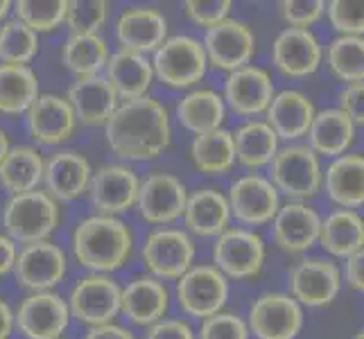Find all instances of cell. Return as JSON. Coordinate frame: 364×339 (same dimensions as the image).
I'll return each instance as SVG.
<instances>
[{
    "instance_id": "3957f363",
    "label": "cell",
    "mask_w": 364,
    "mask_h": 339,
    "mask_svg": "<svg viewBox=\"0 0 364 339\" xmlns=\"http://www.w3.org/2000/svg\"><path fill=\"white\" fill-rule=\"evenodd\" d=\"M59 224V206L46 190L11 195L3 208L5 235L14 242L34 244L55 233Z\"/></svg>"
},
{
    "instance_id": "4dcf8cb0",
    "label": "cell",
    "mask_w": 364,
    "mask_h": 339,
    "mask_svg": "<svg viewBox=\"0 0 364 339\" xmlns=\"http://www.w3.org/2000/svg\"><path fill=\"white\" fill-rule=\"evenodd\" d=\"M355 138V124L348 120V116L340 109H323L317 111L315 120L310 124L308 131V141H310V149L317 156H331L337 158L346 154V149L350 147Z\"/></svg>"
},
{
    "instance_id": "f35d334b",
    "label": "cell",
    "mask_w": 364,
    "mask_h": 339,
    "mask_svg": "<svg viewBox=\"0 0 364 339\" xmlns=\"http://www.w3.org/2000/svg\"><path fill=\"white\" fill-rule=\"evenodd\" d=\"M39 53V34L18 18H7L0 25V64L28 66Z\"/></svg>"
},
{
    "instance_id": "11a10c76",
    "label": "cell",
    "mask_w": 364,
    "mask_h": 339,
    "mask_svg": "<svg viewBox=\"0 0 364 339\" xmlns=\"http://www.w3.org/2000/svg\"><path fill=\"white\" fill-rule=\"evenodd\" d=\"M353 339H364V328L360 330V333H355V337Z\"/></svg>"
},
{
    "instance_id": "74e56055",
    "label": "cell",
    "mask_w": 364,
    "mask_h": 339,
    "mask_svg": "<svg viewBox=\"0 0 364 339\" xmlns=\"http://www.w3.org/2000/svg\"><path fill=\"white\" fill-rule=\"evenodd\" d=\"M326 61L337 80L364 82V36H337L326 50Z\"/></svg>"
},
{
    "instance_id": "ba28073f",
    "label": "cell",
    "mask_w": 364,
    "mask_h": 339,
    "mask_svg": "<svg viewBox=\"0 0 364 339\" xmlns=\"http://www.w3.org/2000/svg\"><path fill=\"white\" fill-rule=\"evenodd\" d=\"M66 303L70 317L86 323L89 328L114 323L120 312V287L105 274H89L73 287Z\"/></svg>"
},
{
    "instance_id": "816d5d0a",
    "label": "cell",
    "mask_w": 364,
    "mask_h": 339,
    "mask_svg": "<svg viewBox=\"0 0 364 339\" xmlns=\"http://www.w3.org/2000/svg\"><path fill=\"white\" fill-rule=\"evenodd\" d=\"M14 330V312L0 298V339H7Z\"/></svg>"
},
{
    "instance_id": "ffe728a7",
    "label": "cell",
    "mask_w": 364,
    "mask_h": 339,
    "mask_svg": "<svg viewBox=\"0 0 364 339\" xmlns=\"http://www.w3.org/2000/svg\"><path fill=\"white\" fill-rule=\"evenodd\" d=\"M323 50L310 30L285 28L272 45V61L285 77H308L321 66Z\"/></svg>"
},
{
    "instance_id": "30bf717a",
    "label": "cell",
    "mask_w": 364,
    "mask_h": 339,
    "mask_svg": "<svg viewBox=\"0 0 364 339\" xmlns=\"http://www.w3.org/2000/svg\"><path fill=\"white\" fill-rule=\"evenodd\" d=\"M342 287V271L328 258H301L290 269V296L304 308L333 303Z\"/></svg>"
},
{
    "instance_id": "836d02e7",
    "label": "cell",
    "mask_w": 364,
    "mask_h": 339,
    "mask_svg": "<svg viewBox=\"0 0 364 339\" xmlns=\"http://www.w3.org/2000/svg\"><path fill=\"white\" fill-rule=\"evenodd\" d=\"M233 147H235V161L245 168H262L269 166L272 158L279 152V136L267 122L249 120L240 129L233 134Z\"/></svg>"
},
{
    "instance_id": "e575fe53",
    "label": "cell",
    "mask_w": 364,
    "mask_h": 339,
    "mask_svg": "<svg viewBox=\"0 0 364 339\" xmlns=\"http://www.w3.org/2000/svg\"><path fill=\"white\" fill-rule=\"evenodd\" d=\"M39 95V80L30 66L0 64V113H28Z\"/></svg>"
},
{
    "instance_id": "603a6c76",
    "label": "cell",
    "mask_w": 364,
    "mask_h": 339,
    "mask_svg": "<svg viewBox=\"0 0 364 339\" xmlns=\"http://www.w3.org/2000/svg\"><path fill=\"white\" fill-rule=\"evenodd\" d=\"M91 166L82 154L73 149L55 152L43 166V183L46 193L57 202H73L89 190L91 183Z\"/></svg>"
},
{
    "instance_id": "d6a6232c",
    "label": "cell",
    "mask_w": 364,
    "mask_h": 339,
    "mask_svg": "<svg viewBox=\"0 0 364 339\" xmlns=\"http://www.w3.org/2000/svg\"><path fill=\"white\" fill-rule=\"evenodd\" d=\"M224 97L210 89H197L186 93L177 104V118L188 131L195 136L215 131L224 120Z\"/></svg>"
},
{
    "instance_id": "9c48e42d",
    "label": "cell",
    "mask_w": 364,
    "mask_h": 339,
    "mask_svg": "<svg viewBox=\"0 0 364 339\" xmlns=\"http://www.w3.org/2000/svg\"><path fill=\"white\" fill-rule=\"evenodd\" d=\"M247 325L256 339H294L304 328V308L290 294H260L249 310Z\"/></svg>"
},
{
    "instance_id": "5b68a950",
    "label": "cell",
    "mask_w": 364,
    "mask_h": 339,
    "mask_svg": "<svg viewBox=\"0 0 364 339\" xmlns=\"http://www.w3.org/2000/svg\"><path fill=\"white\" fill-rule=\"evenodd\" d=\"M154 75L172 89H188L195 86L206 75L208 61L204 45L193 36H170L166 39L152 59Z\"/></svg>"
},
{
    "instance_id": "8d00e7d4",
    "label": "cell",
    "mask_w": 364,
    "mask_h": 339,
    "mask_svg": "<svg viewBox=\"0 0 364 339\" xmlns=\"http://www.w3.org/2000/svg\"><path fill=\"white\" fill-rule=\"evenodd\" d=\"M191 158L195 168L204 174H227L235 166L233 134L227 129L206 131L193 138Z\"/></svg>"
},
{
    "instance_id": "ee69618b",
    "label": "cell",
    "mask_w": 364,
    "mask_h": 339,
    "mask_svg": "<svg viewBox=\"0 0 364 339\" xmlns=\"http://www.w3.org/2000/svg\"><path fill=\"white\" fill-rule=\"evenodd\" d=\"M279 7L283 21L294 30H310L326 14L321 0H283Z\"/></svg>"
},
{
    "instance_id": "bcb514c9",
    "label": "cell",
    "mask_w": 364,
    "mask_h": 339,
    "mask_svg": "<svg viewBox=\"0 0 364 339\" xmlns=\"http://www.w3.org/2000/svg\"><path fill=\"white\" fill-rule=\"evenodd\" d=\"M340 109L353 124H364V82L346 84L340 93Z\"/></svg>"
},
{
    "instance_id": "f5cc1de1",
    "label": "cell",
    "mask_w": 364,
    "mask_h": 339,
    "mask_svg": "<svg viewBox=\"0 0 364 339\" xmlns=\"http://www.w3.org/2000/svg\"><path fill=\"white\" fill-rule=\"evenodd\" d=\"M7 152H9V138H7V134L3 129H0V163H3Z\"/></svg>"
},
{
    "instance_id": "1f68e13d",
    "label": "cell",
    "mask_w": 364,
    "mask_h": 339,
    "mask_svg": "<svg viewBox=\"0 0 364 339\" xmlns=\"http://www.w3.org/2000/svg\"><path fill=\"white\" fill-rule=\"evenodd\" d=\"M46 161L30 145L9 147L7 156L0 163V185L9 195H23L36 190V185L43 181Z\"/></svg>"
},
{
    "instance_id": "5bb4252c",
    "label": "cell",
    "mask_w": 364,
    "mask_h": 339,
    "mask_svg": "<svg viewBox=\"0 0 364 339\" xmlns=\"http://www.w3.org/2000/svg\"><path fill=\"white\" fill-rule=\"evenodd\" d=\"M202 45L208 64L227 72L249 66V61L256 55L254 32L247 23L235 18H227L215 28L206 30Z\"/></svg>"
},
{
    "instance_id": "f6af8a7d",
    "label": "cell",
    "mask_w": 364,
    "mask_h": 339,
    "mask_svg": "<svg viewBox=\"0 0 364 339\" xmlns=\"http://www.w3.org/2000/svg\"><path fill=\"white\" fill-rule=\"evenodd\" d=\"M231 0H188L186 14L199 28H215L222 21H227L231 14Z\"/></svg>"
},
{
    "instance_id": "d6986e66",
    "label": "cell",
    "mask_w": 364,
    "mask_h": 339,
    "mask_svg": "<svg viewBox=\"0 0 364 339\" xmlns=\"http://www.w3.org/2000/svg\"><path fill=\"white\" fill-rule=\"evenodd\" d=\"M321 217L306 202H287L272 220L274 242L285 254H304L319 242Z\"/></svg>"
},
{
    "instance_id": "f546056e",
    "label": "cell",
    "mask_w": 364,
    "mask_h": 339,
    "mask_svg": "<svg viewBox=\"0 0 364 339\" xmlns=\"http://www.w3.org/2000/svg\"><path fill=\"white\" fill-rule=\"evenodd\" d=\"M319 244L335 258H350L364 247V217L355 210L337 208L321 220Z\"/></svg>"
},
{
    "instance_id": "7dc6e473",
    "label": "cell",
    "mask_w": 364,
    "mask_h": 339,
    "mask_svg": "<svg viewBox=\"0 0 364 339\" xmlns=\"http://www.w3.org/2000/svg\"><path fill=\"white\" fill-rule=\"evenodd\" d=\"M145 339H197V335L181 319H161L149 325Z\"/></svg>"
},
{
    "instance_id": "f1b7e54d",
    "label": "cell",
    "mask_w": 364,
    "mask_h": 339,
    "mask_svg": "<svg viewBox=\"0 0 364 339\" xmlns=\"http://www.w3.org/2000/svg\"><path fill=\"white\" fill-rule=\"evenodd\" d=\"M181 217L191 233L210 237L227 231L231 220V208L227 197L220 190H215V188H199L197 193L188 195Z\"/></svg>"
},
{
    "instance_id": "7402d4cb",
    "label": "cell",
    "mask_w": 364,
    "mask_h": 339,
    "mask_svg": "<svg viewBox=\"0 0 364 339\" xmlns=\"http://www.w3.org/2000/svg\"><path fill=\"white\" fill-rule=\"evenodd\" d=\"M116 36L122 45L120 50L147 57L168 39V21L154 7H129L116 23Z\"/></svg>"
},
{
    "instance_id": "f907efd6",
    "label": "cell",
    "mask_w": 364,
    "mask_h": 339,
    "mask_svg": "<svg viewBox=\"0 0 364 339\" xmlns=\"http://www.w3.org/2000/svg\"><path fill=\"white\" fill-rule=\"evenodd\" d=\"M16 256H18L16 242L0 233V276H5V274H9L11 269H14Z\"/></svg>"
},
{
    "instance_id": "7a4b0ae2",
    "label": "cell",
    "mask_w": 364,
    "mask_h": 339,
    "mask_svg": "<svg viewBox=\"0 0 364 339\" xmlns=\"http://www.w3.org/2000/svg\"><path fill=\"white\" fill-rule=\"evenodd\" d=\"M132 231L120 217L91 215L73 231V254L82 267L93 274L120 269L132 256Z\"/></svg>"
},
{
    "instance_id": "ab89813d",
    "label": "cell",
    "mask_w": 364,
    "mask_h": 339,
    "mask_svg": "<svg viewBox=\"0 0 364 339\" xmlns=\"http://www.w3.org/2000/svg\"><path fill=\"white\" fill-rule=\"evenodd\" d=\"M21 23H25L32 32H50L66 21L68 0H18L11 5Z\"/></svg>"
},
{
    "instance_id": "44dd1931",
    "label": "cell",
    "mask_w": 364,
    "mask_h": 339,
    "mask_svg": "<svg viewBox=\"0 0 364 339\" xmlns=\"http://www.w3.org/2000/svg\"><path fill=\"white\" fill-rule=\"evenodd\" d=\"M77 118L66 97L43 93L28 109V131L41 145H61L75 134Z\"/></svg>"
},
{
    "instance_id": "277c9868",
    "label": "cell",
    "mask_w": 364,
    "mask_h": 339,
    "mask_svg": "<svg viewBox=\"0 0 364 339\" xmlns=\"http://www.w3.org/2000/svg\"><path fill=\"white\" fill-rule=\"evenodd\" d=\"M269 181L290 202H304L321 190L323 170L308 145H285L269 163Z\"/></svg>"
},
{
    "instance_id": "6da1fadb",
    "label": "cell",
    "mask_w": 364,
    "mask_h": 339,
    "mask_svg": "<svg viewBox=\"0 0 364 339\" xmlns=\"http://www.w3.org/2000/svg\"><path fill=\"white\" fill-rule=\"evenodd\" d=\"M105 129L111 152L127 161H152L172 141L168 109L152 97L118 104Z\"/></svg>"
},
{
    "instance_id": "d4e9b609",
    "label": "cell",
    "mask_w": 364,
    "mask_h": 339,
    "mask_svg": "<svg viewBox=\"0 0 364 339\" xmlns=\"http://www.w3.org/2000/svg\"><path fill=\"white\" fill-rule=\"evenodd\" d=\"M267 124L279 136V141H296L301 136H308L310 124L317 116V109L312 99L294 89H285L276 93L272 104L267 107Z\"/></svg>"
},
{
    "instance_id": "d590c367",
    "label": "cell",
    "mask_w": 364,
    "mask_h": 339,
    "mask_svg": "<svg viewBox=\"0 0 364 339\" xmlns=\"http://www.w3.org/2000/svg\"><path fill=\"white\" fill-rule=\"evenodd\" d=\"M109 57V45L100 34H70V39L61 50V61H64L66 70H70L77 80L100 75Z\"/></svg>"
},
{
    "instance_id": "b9f144b4",
    "label": "cell",
    "mask_w": 364,
    "mask_h": 339,
    "mask_svg": "<svg viewBox=\"0 0 364 339\" xmlns=\"http://www.w3.org/2000/svg\"><path fill=\"white\" fill-rule=\"evenodd\" d=\"M326 16L340 36H364V0H333Z\"/></svg>"
},
{
    "instance_id": "db71d44e",
    "label": "cell",
    "mask_w": 364,
    "mask_h": 339,
    "mask_svg": "<svg viewBox=\"0 0 364 339\" xmlns=\"http://www.w3.org/2000/svg\"><path fill=\"white\" fill-rule=\"evenodd\" d=\"M9 11H11V3H7V0H0V25L7 21Z\"/></svg>"
},
{
    "instance_id": "4316f807",
    "label": "cell",
    "mask_w": 364,
    "mask_h": 339,
    "mask_svg": "<svg viewBox=\"0 0 364 339\" xmlns=\"http://www.w3.org/2000/svg\"><path fill=\"white\" fill-rule=\"evenodd\" d=\"M105 77L114 86L118 99L132 102V99L145 97L154 77V68H152V61L145 55H136V53H129V50H118V53H114L107 61Z\"/></svg>"
},
{
    "instance_id": "7bdbcfd3",
    "label": "cell",
    "mask_w": 364,
    "mask_h": 339,
    "mask_svg": "<svg viewBox=\"0 0 364 339\" xmlns=\"http://www.w3.org/2000/svg\"><path fill=\"white\" fill-rule=\"evenodd\" d=\"M247 321L235 312H215L202 319L197 339H249Z\"/></svg>"
},
{
    "instance_id": "4fadbf2b",
    "label": "cell",
    "mask_w": 364,
    "mask_h": 339,
    "mask_svg": "<svg viewBox=\"0 0 364 339\" xmlns=\"http://www.w3.org/2000/svg\"><path fill=\"white\" fill-rule=\"evenodd\" d=\"M143 260L154 279H181L193 267L195 242L181 229H156L143 244Z\"/></svg>"
},
{
    "instance_id": "7c38bea8",
    "label": "cell",
    "mask_w": 364,
    "mask_h": 339,
    "mask_svg": "<svg viewBox=\"0 0 364 339\" xmlns=\"http://www.w3.org/2000/svg\"><path fill=\"white\" fill-rule=\"evenodd\" d=\"M14 279L30 292H53L66 276V254L55 242L25 244L14 262Z\"/></svg>"
},
{
    "instance_id": "2e32d148",
    "label": "cell",
    "mask_w": 364,
    "mask_h": 339,
    "mask_svg": "<svg viewBox=\"0 0 364 339\" xmlns=\"http://www.w3.org/2000/svg\"><path fill=\"white\" fill-rule=\"evenodd\" d=\"M188 190L174 174L154 172L141 181L136 197V208L149 224H170L183 215Z\"/></svg>"
},
{
    "instance_id": "ac0fdd59",
    "label": "cell",
    "mask_w": 364,
    "mask_h": 339,
    "mask_svg": "<svg viewBox=\"0 0 364 339\" xmlns=\"http://www.w3.org/2000/svg\"><path fill=\"white\" fill-rule=\"evenodd\" d=\"M274 82L269 72L260 66H242L229 72L224 82V104L237 116H260L274 99Z\"/></svg>"
},
{
    "instance_id": "60d3db41",
    "label": "cell",
    "mask_w": 364,
    "mask_h": 339,
    "mask_svg": "<svg viewBox=\"0 0 364 339\" xmlns=\"http://www.w3.org/2000/svg\"><path fill=\"white\" fill-rule=\"evenodd\" d=\"M109 16V3L105 0H70L66 9V25L70 34H97Z\"/></svg>"
},
{
    "instance_id": "cb8c5ba5",
    "label": "cell",
    "mask_w": 364,
    "mask_h": 339,
    "mask_svg": "<svg viewBox=\"0 0 364 339\" xmlns=\"http://www.w3.org/2000/svg\"><path fill=\"white\" fill-rule=\"evenodd\" d=\"M68 104L73 107L75 118L91 127L107 124L118 109V95L105 75L80 77L68 89Z\"/></svg>"
},
{
    "instance_id": "8992f818",
    "label": "cell",
    "mask_w": 364,
    "mask_h": 339,
    "mask_svg": "<svg viewBox=\"0 0 364 339\" xmlns=\"http://www.w3.org/2000/svg\"><path fill=\"white\" fill-rule=\"evenodd\" d=\"M229 298V281L213 265H193L177 279V301L188 317L206 319L222 312Z\"/></svg>"
},
{
    "instance_id": "8fae6325",
    "label": "cell",
    "mask_w": 364,
    "mask_h": 339,
    "mask_svg": "<svg viewBox=\"0 0 364 339\" xmlns=\"http://www.w3.org/2000/svg\"><path fill=\"white\" fill-rule=\"evenodd\" d=\"M68 321V303L57 292H32L14 312V328L25 339H59Z\"/></svg>"
},
{
    "instance_id": "e0dca14e",
    "label": "cell",
    "mask_w": 364,
    "mask_h": 339,
    "mask_svg": "<svg viewBox=\"0 0 364 339\" xmlns=\"http://www.w3.org/2000/svg\"><path fill=\"white\" fill-rule=\"evenodd\" d=\"M138 188H141V181H138L132 168L102 166L91 174V183L86 193H89V199L97 210V215L116 217L136 206Z\"/></svg>"
},
{
    "instance_id": "c3c4849f",
    "label": "cell",
    "mask_w": 364,
    "mask_h": 339,
    "mask_svg": "<svg viewBox=\"0 0 364 339\" xmlns=\"http://www.w3.org/2000/svg\"><path fill=\"white\" fill-rule=\"evenodd\" d=\"M344 274H346V283L353 287V290L364 292V247L358 251V254L346 258Z\"/></svg>"
},
{
    "instance_id": "484cf974",
    "label": "cell",
    "mask_w": 364,
    "mask_h": 339,
    "mask_svg": "<svg viewBox=\"0 0 364 339\" xmlns=\"http://www.w3.org/2000/svg\"><path fill=\"white\" fill-rule=\"evenodd\" d=\"M170 306V292L154 276H141L120 290V312L138 325H154Z\"/></svg>"
},
{
    "instance_id": "83f0119b",
    "label": "cell",
    "mask_w": 364,
    "mask_h": 339,
    "mask_svg": "<svg viewBox=\"0 0 364 339\" xmlns=\"http://www.w3.org/2000/svg\"><path fill=\"white\" fill-rule=\"evenodd\" d=\"M321 185L337 206L360 208L364 206V154H342L323 172Z\"/></svg>"
},
{
    "instance_id": "681fc988",
    "label": "cell",
    "mask_w": 364,
    "mask_h": 339,
    "mask_svg": "<svg viewBox=\"0 0 364 339\" xmlns=\"http://www.w3.org/2000/svg\"><path fill=\"white\" fill-rule=\"evenodd\" d=\"M84 339H136L132 330L122 328L116 323H105V325H93L89 333L84 335Z\"/></svg>"
},
{
    "instance_id": "9a60e30c",
    "label": "cell",
    "mask_w": 364,
    "mask_h": 339,
    "mask_svg": "<svg viewBox=\"0 0 364 339\" xmlns=\"http://www.w3.org/2000/svg\"><path fill=\"white\" fill-rule=\"evenodd\" d=\"M231 215L247 226H260L276 217L281 208V197L274 183L260 174H245L235 179L229 190Z\"/></svg>"
},
{
    "instance_id": "52a82bcc",
    "label": "cell",
    "mask_w": 364,
    "mask_h": 339,
    "mask_svg": "<svg viewBox=\"0 0 364 339\" xmlns=\"http://www.w3.org/2000/svg\"><path fill=\"white\" fill-rule=\"evenodd\" d=\"M213 262L229 279H254L265 265V242L262 237L249 229H227L218 235L213 247Z\"/></svg>"
}]
</instances>
